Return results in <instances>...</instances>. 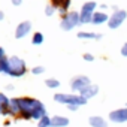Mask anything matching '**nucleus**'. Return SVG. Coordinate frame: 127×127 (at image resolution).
Listing matches in <instances>:
<instances>
[{"instance_id":"25","label":"nucleus","mask_w":127,"mask_h":127,"mask_svg":"<svg viewBox=\"0 0 127 127\" xmlns=\"http://www.w3.org/2000/svg\"><path fill=\"white\" fill-rule=\"evenodd\" d=\"M3 57H6V52L3 48H0V58H3Z\"/></svg>"},{"instance_id":"2","label":"nucleus","mask_w":127,"mask_h":127,"mask_svg":"<svg viewBox=\"0 0 127 127\" xmlns=\"http://www.w3.org/2000/svg\"><path fill=\"white\" fill-rule=\"evenodd\" d=\"M54 100L57 103L66 105L67 108H70V106L81 108V106L87 105V102H88L85 97H82L81 94H76V93H72V94H69V93H57L54 96Z\"/></svg>"},{"instance_id":"5","label":"nucleus","mask_w":127,"mask_h":127,"mask_svg":"<svg viewBox=\"0 0 127 127\" xmlns=\"http://www.w3.org/2000/svg\"><path fill=\"white\" fill-rule=\"evenodd\" d=\"M97 12V3L96 2H85L79 12V21L81 24H90L93 20V15Z\"/></svg>"},{"instance_id":"19","label":"nucleus","mask_w":127,"mask_h":127,"mask_svg":"<svg viewBox=\"0 0 127 127\" xmlns=\"http://www.w3.org/2000/svg\"><path fill=\"white\" fill-rule=\"evenodd\" d=\"M32 42H33V45H40V43H43V34L42 33H34L33 34V39H32Z\"/></svg>"},{"instance_id":"8","label":"nucleus","mask_w":127,"mask_h":127,"mask_svg":"<svg viewBox=\"0 0 127 127\" xmlns=\"http://www.w3.org/2000/svg\"><path fill=\"white\" fill-rule=\"evenodd\" d=\"M109 121L115 123V124H123L127 123V105L118 109H114L109 112Z\"/></svg>"},{"instance_id":"12","label":"nucleus","mask_w":127,"mask_h":127,"mask_svg":"<svg viewBox=\"0 0 127 127\" xmlns=\"http://www.w3.org/2000/svg\"><path fill=\"white\" fill-rule=\"evenodd\" d=\"M69 118L63 115H54L51 117V127H67L69 126Z\"/></svg>"},{"instance_id":"15","label":"nucleus","mask_w":127,"mask_h":127,"mask_svg":"<svg viewBox=\"0 0 127 127\" xmlns=\"http://www.w3.org/2000/svg\"><path fill=\"white\" fill-rule=\"evenodd\" d=\"M78 37L79 39H88V40H100L102 34L100 33H94V32H79Z\"/></svg>"},{"instance_id":"13","label":"nucleus","mask_w":127,"mask_h":127,"mask_svg":"<svg viewBox=\"0 0 127 127\" xmlns=\"http://www.w3.org/2000/svg\"><path fill=\"white\" fill-rule=\"evenodd\" d=\"M99 94V85H96V84H91V85H88L82 93H81V96L82 97H85L87 100H90V99H93V97H96Z\"/></svg>"},{"instance_id":"3","label":"nucleus","mask_w":127,"mask_h":127,"mask_svg":"<svg viewBox=\"0 0 127 127\" xmlns=\"http://www.w3.org/2000/svg\"><path fill=\"white\" fill-rule=\"evenodd\" d=\"M26 70H27V67H26V63H24L23 58H20V57H11L8 60L5 75L20 78V76H23L26 73Z\"/></svg>"},{"instance_id":"6","label":"nucleus","mask_w":127,"mask_h":127,"mask_svg":"<svg viewBox=\"0 0 127 127\" xmlns=\"http://www.w3.org/2000/svg\"><path fill=\"white\" fill-rule=\"evenodd\" d=\"M127 20V11L124 9H118V11H112V14L109 15V21H108V27L111 30H115L118 27H121L124 24V21Z\"/></svg>"},{"instance_id":"27","label":"nucleus","mask_w":127,"mask_h":127,"mask_svg":"<svg viewBox=\"0 0 127 127\" xmlns=\"http://www.w3.org/2000/svg\"><path fill=\"white\" fill-rule=\"evenodd\" d=\"M3 18H5V14H3V12H2V11H0V21H2V20H3Z\"/></svg>"},{"instance_id":"16","label":"nucleus","mask_w":127,"mask_h":127,"mask_svg":"<svg viewBox=\"0 0 127 127\" xmlns=\"http://www.w3.org/2000/svg\"><path fill=\"white\" fill-rule=\"evenodd\" d=\"M9 105H11V100H9L3 93H0V114H6V115H8Z\"/></svg>"},{"instance_id":"11","label":"nucleus","mask_w":127,"mask_h":127,"mask_svg":"<svg viewBox=\"0 0 127 127\" xmlns=\"http://www.w3.org/2000/svg\"><path fill=\"white\" fill-rule=\"evenodd\" d=\"M109 21V15L103 11H97L94 15H93V20H91V24L94 26H102V24H108Z\"/></svg>"},{"instance_id":"10","label":"nucleus","mask_w":127,"mask_h":127,"mask_svg":"<svg viewBox=\"0 0 127 127\" xmlns=\"http://www.w3.org/2000/svg\"><path fill=\"white\" fill-rule=\"evenodd\" d=\"M30 32H32V23H30V21L20 23L18 27H17V32H15V37H17V39H21V37L27 36Z\"/></svg>"},{"instance_id":"23","label":"nucleus","mask_w":127,"mask_h":127,"mask_svg":"<svg viewBox=\"0 0 127 127\" xmlns=\"http://www.w3.org/2000/svg\"><path fill=\"white\" fill-rule=\"evenodd\" d=\"M120 52H121V55H123V57H127V42L121 46V51H120Z\"/></svg>"},{"instance_id":"7","label":"nucleus","mask_w":127,"mask_h":127,"mask_svg":"<svg viewBox=\"0 0 127 127\" xmlns=\"http://www.w3.org/2000/svg\"><path fill=\"white\" fill-rule=\"evenodd\" d=\"M88 85H91V81H90V78L85 76V75H78V76L72 78V81H70V88H72V91H75L76 94H81Z\"/></svg>"},{"instance_id":"17","label":"nucleus","mask_w":127,"mask_h":127,"mask_svg":"<svg viewBox=\"0 0 127 127\" xmlns=\"http://www.w3.org/2000/svg\"><path fill=\"white\" fill-rule=\"evenodd\" d=\"M45 85H46L48 88L55 90V88H58V87H60V81H58V79H55V78H48V79L45 81Z\"/></svg>"},{"instance_id":"26","label":"nucleus","mask_w":127,"mask_h":127,"mask_svg":"<svg viewBox=\"0 0 127 127\" xmlns=\"http://www.w3.org/2000/svg\"><path fill=\"white\" fill-rule=\"evenodd\" d=\"M106 9H108V6H106V5H102V6H100V11H103V12H105Z\"/></svg>"},{"instance_id":"14","label":"nucleus","mask_w":127,"mask_h":127,"mask_svg":"<svg viewBox=\"0 0 127 127\" xmlns=\"http://www.w3.org/2000/svg\"><path fill=\"white\" fill-rule=\"evenodd\" d=\"M88 124L91 127H108V121L100 115H91L88 118Z\"/></svg>"},{"instance_id":"4","label":"nucleus","mask_w":127,"mask_h":127,"mask_svg":"<svg viewBox=\"0 0 127 127\" xmlns=\"http://www.w3.org/2000/svg\"><path fill=\"white\" fill-rule=\"evenodd\" d=\"M79 24H81V21H79V12H76V11H69L66 15H63V18L60 21V27L64 32H70V30H73Z\"/></svg>"},{"instance_id":"22","label":"nucleus","mask_w":127,"mask_h":127,"mask_svg":"<svg viewBox=\"0 0 127 127\" xmlns=\"http://www.w3.org/2000/svg\"><path fill=\"white\" fill-rule=\"evenodd\" d=\"M84 60L85 61H94V55L90 54V52H87V54H84Z\"/></svg>"},{"instance_id":"24","label":"nucleus","mask_w":127,"mask_h":127,"mask_svg":"<svg viewBox=\"0 0 127 127\" xmlns=\"http://www.w3.org/2000/svg\"><path fill=\"white\" fill-rule=\"evenodd\" d=\"M12 3H14L15 6H20V5L23 3V0H12Z\"/></svg>"},{"instance_id":"21","label":"nucleus","mask_w":127,"mask_h":127,"mask_svg":"<svg viewBox=\"0 0 127 127\" xmlns=\"http://www.w3.org/2000/svg\"><path fill=\"white\" fill-rule=\"evenodd\" d=\"M43 72H45V67L43 66H36V67L32 69V73L33 75H42Z\"/></svg>"},{"instance_id":"9","label":"nucleus","mask_w":127,"mask_h":127,"mask_svg":"<svg viewBox=\"0 0 127 127\" xmlns=\"http://www.w3.org/2000/svg\"><path fill=\"white\" fill-rule=\"evenodd\" d=\"M70 2H72V0H51V5H52L57 11H60L63 15H66V14L69 12Z\"/></svg>"},{"instance_id":"20","label":"nucleus","mask_w":127,"mask_h":127,"mask_svg":"<svg viewBox=\"0 0 127 127\" xmlns=\"http://www.w3.org/2000/svg\"><path fill=\"white\" fill-rule=\"evenodd\" d=\"M55 11H57V9H55L52 5H48V6L45 8V15H46V17H51V15L55 14Z\"/></svg>"},{"instance_id":"18","label":"nucleus","mask_w":127,"mask_h":127,"mask_svg":"<svg viewBox=\"0 0 127 127\" xmlns=\"http://www.w3.org/2000/svg\"><path fill=\"white\" fill-rule=\"evenodd\" d=\"M37 127H51V117L45 115L37 121Z\"/></svg>"},{"instance_id":"1","label":"nucleus","mask_w":127,"mask_h":127,"mask_svg":"<svg viewBox=\"0 0 127 127\" xmlns=\"http://www.w3.org/2000/svg\"><path fill=\"white\" fill-rule=\"evenodd\" d=\"M15 103L18 106L20 115L26 120H40L42 117L46 115V109L45 105L37 100V99H32V97H20L15 99Z\"/></svg>"}]
</instances>
